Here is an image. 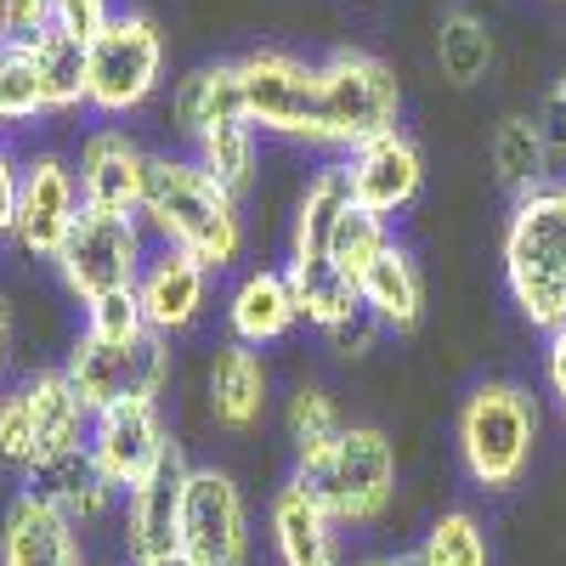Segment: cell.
<instances>
[{
	"label": "cell",
	"instance_id": "6da1fadb",
	"mask_svg": "<svg viewBox=\"0 0 566 566\" xmlns=\"http://www.w3.org/2000/svg\"><path fill=\"white\" fill-rule=\"evenodd\" d=\"M142 227L159 244L187 250L210 272L239 266L244 255V210L239 193L193 159V154H154L148 159V199H142Z\"/></svg>",
	"mask_w": 566,
	"mask_h": 566
},
{
	"label": "cell",
	"instance_id": "7a4b0ae2",
	"mask_svg": "<svg viewBox=\"0 0 566 566\" xmlns=\"http://www.w3.org/2000/svg\"><path fill=\"white\" fill-rule=\"evenodd\" d=\"M504 295L538 335L566 328V176H549L533 193L510 199L504 239Z\"/></svg>",
	"mask_w": 566,
	"mask_h": 566
},
{
	"label": "cell",
	"instance_id": "3957f363",
	"mask_svg": "<svg viewBox=\"0 0 566 566\" xmlns=\"http://www.w3.org/2000/svg\"><path fill=\"white\" fill-rule=\"evenodd\" d=\"M538 431H544V413L527 386H515V380L470 386L453 419V448H459V470L470 476V488L510 493L533 470Z\"/></svg>",
	"mask_w": 566,
	"mask_h": 566
},
{
	"label": "cell",
	"instance_id": "277c9868",
	"mask_svg": "<svg viewBox=\"0 0 566 566\" xmlns=\"http://www.w3.org/2000/svg\"><path fill=\"white\" fill-rule=\"evenodd\" d=\"M295 482L335 515L346 533L386 522L397 499V442L380 424H346L323 453L295 464Z\"/></svg>",
	"mask_w": 566,
	"mask_h": 566
},
{
	"label": "cell",
	"instance_id": "5b68a950",
	"mask_svg": "<svg viewBox=\"0 0 566 566\" xmlns=\"http://www.w3.org/2000/svg\"><path fill=\"white\" fill-rule=\"evenodd\" d=\"M317 91H323V148H363V142L402 130V85L386 57L363 45H335L317 57Z\"/></svg>",
	"mask_w": 566,
	"mask_h": 566
},
{
	"label": "cell",
	"instance_id": "8992f818",
	"mask_svg": "<svg viewBox=\"0 0 566 566\" xmlns=\"http://www.w3.org/2000/svg\"><path fill=\"white\" fill-rule=\"evenodd\" d=\"M159 80H165V34H159V23L142 7L114 12V23L85 45V97H91V114L125 119V114H136L142 103L154 97Z\"/></svg>",
	"mask_w": 566,
	"mask_h": 566
},
{
	"label": "cell",
	"instance_id": "52a82bcc",
	"mask_svg": "<svg viewBox=\"0 0 566 566\" xmlns=\"http://www.w3.org/2000/svg\"><path fill=\"white\" fill-rule=\"evenodd\" d=\"M148 227L142 216H103V210H80L69 244L57 250V277L80 306H97L108 295H136L142 266H148Z\"/></svg>",
	"mask_w": 566,
	"mask_h": 566
},
{
	"label": "cell",
	"instance_id": "ba28073f",
	"mask_svg": "<svg viewBox=\"0 0 566 566\" xmlns=\"http://www.w3.org/2000/svg\"><path fill=\"white\" fill-rule=\"evenodd\" d=\"M63 374L74 380L85 413L97 419L114 402H159L165 380H170V340L165 335H136V340H97L80 328V340L63 363Z\"/></svg>",
	"mask_w": 566,
	"mask_h": 566
},
{
	"label": "cell",
	"instance_id": "9c48e42d",
	"mask_svg": "<svg viewBox=\"0 0 566 566\" xmlns=\"http://www.w3.org/2000/svg\"><path fill=\"white\" fill-rule=\"evenodd\" d=\"M239 85H244V119L255 136H283L301 148H323V91H317V63L295 52H250L239 57Z\"/></svg>",
	"mask_w": 566,
	"mask_h": 566
},
{
	"label": "cell",
	"instance_id": "30bf717a",
	"mask_svg": "<svg viewBox=\"0 0 566 566\" xmlns=\"http://www.w3.org/2000/svg\"><path fill=\"white\" fill-rule=\"evenodd\" d=\"M181 566H250V504L216 464H193L181 504Z\"/></svg>",
	"mask_w": 566,
	"mask_h": 566
},
{
	"label": "cell",
	"instance_id": "8fae6325",
	"mask_svg": "<svg viewBox=\"0 0 566 566\" xmlns=\"http://www.w3.org/2000/svg\"><path fill=\"white\" fill-rule=\"evenodd\" d=\"M85 442H91V453H97V464H103V476L119 493L142 488L165 464V453L176 448L159 402H114V408H103L97 419H91V437Z\"/></svg>",
	"mask_w": 566,
	"mask_h": 566
},
{
	"label": "cell",
	"instance_id": "7c38bea8",
	"mask_svg": "<svg viewBox=\"0 0 566 566\" xmlns=\"http://www.w3.org/2000/svg\"><path fill=\"white\" fill-rule=\"evenodd\" d=\"M340 170H346V187H352V205L368 210L374 221H386V227L424 187V154L408 130H386V136L363 142V148H352L340 159Z\"/></svg>",
	"mask_w": 566,
	"mask_h": 566
},
{
	"label": "cell",
	"instance_id": "4fadbf2b",
	"mask_svg": "<svg viewBox=\"0 0 566 566\" xmlns=\"http://www.w3.org/2000/svg\"><path fill=\"white\" fill-rule=\"evenodd\" d=\"M148 159H154V154H142V142H136L125 125H97V130H85L80 159H74L85 210H103V216H142V199H148Z\"/></svg>",
	"mask_w": 566,
	"mask_h": 566
},
{
	"label": "cell",
	"instance_id": "5bb4252c",
	"mask_svg": "<svg viewBox=\"0 0 566 566\" xmlns=\"http://www.w3.org/2000/svg\"><path fill=\"white\" fill-rule=\"evenodd\" d=\"M80 210H85V199H80L74 165H63L57 154H34L23 165V199H18V232L12 239L34 261H57V250L69 244Z\"/></svg>",
	"mask_w": 566,
	"mask_h": 566
},
{
	"label": "cell",
	"instance_id": "9a60e30c",
	"mask_svg": "<svg viewBox=\"0 0 566 566\" xmlns=\"http://www.w3.org/2000/svg\"><path fill=\"white\" fill-rule=\"evenodd\" d=\"M187 476H193V464H187V453L176 442L154 476L125 493V555H130V566H148V560H170L176 555Z\"/></svg>",
	"mask_w": 566,
	"mask_h": 566
},
{
	"label": "cell",
	"instance_id": "2e32d148",
	"mask_svg": "<svg viewBox=\"0 0 566 566\" xmlns=\"http://www.w3.org/2000/svg\"><path fill=\"white\" fill-rule=\"evenodd\" d=\"M114 493L119 488L103 476V464H97V453H91V442L63 448V453H45V459H34L23 470V499L57 510L63 522H74V527L103 522V515L114 510Z\"/></svg>",
	"mask_w": 566,
	"mask_h": 566
},
{
	"label": "cell",
	"instance_id": "e0dca14e",
	"mask_svg": "<svg viewBox=\"0 0 566 566\" xmlns=\"http://www.w3.org/2000/svg\"><path fill=\"white\" fill-rule=\"evenodd\" d=\"M136 306H142V317H148L154 335H165V340L170 335H187V328L205 317V306H210V266L193 261L187 250L159 244L148 255V266H142Z\"/></svg>",
	"mask_w": 566,
	"mask_h": 566
},
{
	"label": "cell",
	"instance_id": "ac0fdd59",
	"mask_svg": "<svg viewBox=\"0 0 566 566\" xmlns=\"http://www.w3.org/2000/svg\"><path fill=\"white\" fill-rule=\"evenodd\" d=\"M266 538L277 566H346V527L295 476L266 504Z\"/></svg>",
	"mask_w": 566,
	"mask_h": 566
},
{
	"label": "cell",
	"instance_id": "d6986e66",
	"mask_svg": "<svg viewBox=\"0 0 566 566\" xmlns=\"http://www.w3.org/2000/svg\"><path fill=\"white\" fill-rule=\"evenodd\" d=\"M301 323V301H295V283L283 266H250L227 295V328L239 346H277L290 328Z\"/></svg>",
	"mask_w": 566,
	"mask_h": 566
},
{
	"label": "cell",
	"instance_id": "ffe728a7",
	"mask_svg": "<svg viewBox=\"0 0 566 566\" xmlns=\"http://www.w3.org/2000/svg\"><path fill=\"white\" fill-rule=\"evenodd\" d=\"M266 397H272V374H266L261 352L227 340L210 363V419L221 424V431L244 437L266 419Z\"/></svg>",
	"mask_w": 566,
	"mask_h": 566
},
{
	"label": "cell",
	"instance_id": "44dd1931",
	"mask_svg": "<svg viewBox=\"0 0 566 566\" xmlns=\"http://www.w3.org/2000/svg\"><path fill=\"white\" fill-rule=\"evenodd\" d=\"M0 566H85L80 527L18 493L0 522Z\"/></svg>",
	"mask_w": 566,
	"mask_h": 566
},
{
	"label": "cell",
	"instance_id": "7402d4cb",
	"mask_svg": "<svg viewBox=\"0 0 566 566\" xmlns=\"http://www.w3.org/2000/svg\"><path fill=\"white\" fill-rule=\"evenodd\" d=\"M363 312L380 328H397V335L419 328V317H424V272L397 232H391V244L374 255V266L363 272Z\"/></svg>",
	"mask_w": 566,
	"mask_h": 566
},
{
	"label": "cell",
	"instance_id": "603a6c76",
	"mask_svg": "<svg viewBox=\"0 0 566 566\" xmlns=\"http://www.w3.org/2000/svg\"><path fill=\"white\" fill-rule=\"evenodd\" d=\"M244 119V85H239V63H199L187 69L170 91V125L199 142L210 125Z\"/></svg>",
	"mask_w": 566,
	"mask_h": 566
},
{
	"label": "cell",
	"instance_id": "cb8c5ba5",
	"mask_svg": "<svg viewBox=\"0 0 566 566\" xmlns=\"http://www.w3.org/2000/svg\"><path fill=\"white\" fill-rule=\"evenodd\" d=\"M23 386V402H29V419H34V442H40V459L45 453H63V448H80L91 437V413L74 391V380L63 368H34Z\"/></svg>",
	"mask_w": 566,
	"mask_h": 566
},
{
	"label": "cell",
	"instance_id": "d4e9b609",
	"mask_svg": "<svg viewBox=\"0 0 566 566\" xmlns=\"http://www.w3.org/2000/svg\"><path fill=\"white\" fill-rule=\"evenodd\" d=\"M488 159H493V176L510 199L533 193L555 176V159H549V136L538 125V114H504L488 136Z\"/></svg>",
	"mask_w": 566,
	"mask_h": 566
},
{
	"label": "cell",
	"instance_id": "484cf974",
	"mask_svg": "<svg viewBox=\"0 0 566 566\" xmlns=\"http://www.w3.org/2000/svg\"><path fill=\"white\" fill-rule=\"evenodd\" d=\"M493 57H499V45H493V29L482 12H470V7H448L437 18V69L453 91H470V85H482L493 74Z\"/></svg>",
	"mask_w": 566,
	"mask_h": 566
},
{
	"label": "cell",
	"instance_id": "4316f807",
	"mask_svg": "<svg viewBox=\"0 0 566 566\" xmlns=\"http://www.w3.org/2000/svg\"><path fill=\"white\" fill-rule=\"evenodd\" d=\"M29 57H34V74H40V91H45V108L52 114H74V108H91L85 97V45L69 40L63 29H45L29 40Z\"/></svg>",
	"mask_w": 566,
	"mask_h": 566
},
{
	"label": "cell",
	"instance_id": "83f0119b",
	"mask_svg": "<svg viewBox=\"0 0 566 566\" xmlns=\"http://www.w3.org/2000/svg\"><path fill=\"white\" fill-rule=\"evenodd\" d=\"M255 154H261V136L250 119H227V125H210L199 142H193V159L227 187V193H250L255 181Z\"/></svg>",
	"mask_w": 566,
	"mask_h": 566
},
{
	"label": "cell",
	"instance_id": "f1b7e54d",
	"mask_svg": "<svg viewBox=\"0 0 566 566\" xmlns=\"http://www.w3.org/2000/svg\"><path fill=\"white\" fill-rule=\"evenodd\" d=\"M413 555H419V566H493L488 527L470 510H442Z\"/></svg>",
	"mask_w": 566,
	"mask_h": 566
},
{
	"label": "cell",
	"instance_id": "f546056e",
	"mask_svg": "<svg viewBox=\"0 0 566 566\" xmlns=\"http://www.w3.org/2000/svg\"><path fill=\"white\" fill-rule=\"evenodd\" d=\"M346 413H340V402L328 397L323 386H301L295 397H290V408H283V431H290V448H295V464L301 459H312V453H323L328 442H335L340 431H346Z\"/></svg>",
	"mask_w": 566,
	"mask_h": 566
},
{
	"label": "cell",
	"instance_id": "4dcf8cb0",
	"mask_svg": "<svg viewBox=\"0 0 566 566\" xmlns=\"http://www.w3.org/2000/svg\"><path fill=\"white\" fill-rule=\"evenodd\" d=\"M45 108V91H40V74H34V57H29V40H7L0 45V125H29Z\"/></svg>",
	"mask_w": 566,
	"mask_h": 566
},
{
	"label": "cell",
	"instance_id": "1f68e13d",
	"mask_svg": "<svg viewBox=\"0 0 566 566\" xmlns=\"http://www.w3.org/2000/svg\"><path fill=\"white\" fill-rule=\"evenodd\" d=\"M40 459V442H34V419H29V402H23V386L0 391V464H12L18 476Z\"/></svg>",
	"mask_w": 566,
	"mask_h": 566
},
{
	"label": "cell",
	"instance_id": "d6a6232c",
	"mask_svg": "<svg viewBox=\"0 0 566 566\" xmlns=\"http://www.w3.org/2000/svg\"><path fill=\"white\" fill-rule=\"evenodd\" d=\"M108 23H114V0H52V29H63L80 45H91Z\"/></svg>",
	"mask_w": 566,
	"mask_h": 566
},
{
	"label": "cell",
	"instance_id": "836d02e7",
	"mask_svg": "<svg viewBox=\"0 0 566 566\" xmlns=\"http://www.w3.org/2000/svg\"><path fill=\"white\" fill-rule=\"evenodd\" d=\"M380 335H386V328L374 323L368 312H357V317H346L340 328H328L323 340H328V352H335V357H352V363H357V357H368L374 346H380Z\"/></svg>",
	"mask_w": 566,
	"mask_h": 566
},
{
	"label": "cell",
	"instance_id": "e575fe53",
	"mask_svg": "<svg viewBox=\"0 0 566 566\" xmlns=\"http://www.w3.org/2000/svg\"><path fill=\"white\" fill-rule=\"evenodd\" d=\"M538 125H544V136H549V159H555V176L566 170V74L549 85V97H544V108H538Z\"/></svg>",
	"mask_w": 566,
	"mask_h": 566
},
{
	"label": "cell",
	"instance_id": "d590c367",
	"mask_svg": "<svg viewBox=\"0 0 566 566\" xmlns=\"http://www.w3.org/2000/svg\"><path fill=\"white\" fill-rule=\"evenodd\" d=\"M18 199H23V165L12 159L7 142H0V239L18 232Z\"/></svg>",
	"mask_w": 566,
	"mask_h": 566
},
{
	"label": "cell",
	"instance_id": "8d00e7d4",
	"mask_svg": "<svg viewBox=\"0 0 566 566\" xmlns=\"http://www.w3.org/2000/svg\"><path fill=\"white\" fill-rule=\"evenodd\" d=\"M544 386L566 419V328H555V335H544Z\"/></svg>",
	"mask_w": 566,
	"mask_h": 566
},
{
	"label": "cell",
	"instance_id": "74e56055",
	"mask_svg": "<svg viewBox=\"0 0 566 566\" xmlns=\"http://www.w3.org/2000/svg\"><path fill=\"white\" fill-rule=\"evenodd\" d=\"M7 357H12V312L0 301V391H7Z\"/></svg>",
	"mask_w": 566,
	"mask_h": 566
},
{
	"label": "cell",
	"instance_id": "f35d334b",
	"mask_svg": "<svg viewBox=\"0 0 566 566\" xmlns=\"http://www.w3.org/2000/svg\"><path fill=\"white\" fill-rule=\"evenodd\" d=\"M352 566H419V555L413 549H386V555H363Z\"/></svg>",
	"mask_w": 566,
	"mask_h": 566
},
{
	"label": "cell",
	"instance_id": "ab89813d",
	"mask_svg": "<svg viewBox=\"0 0 566 566\" xmlns=\"http://www.w3.org/2000/svg\"><path fill=\"white\" fill-rule=\"evenodd\" d=\"M12 40V0H0V45Z\"/></svg>",
	"mask_w": 566,
	"mask_h": 566
}]
</instances>
